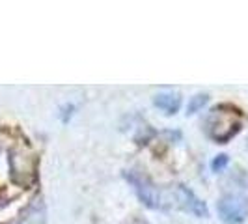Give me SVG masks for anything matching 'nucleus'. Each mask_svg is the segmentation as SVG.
Returning a JSON list of instances; mask_svg holds the SVG:
<instances>
[{
  "instance_id": "obj_1",
  "label": "nucleus",
  "mask_w": 248,
  "mask_h": 224,
  "mask_svg": "<svg viewBox=\"0 0 248 224\" xmlns=\"http://www.w3.org/2000/svg\"><path fill=\"white\" fill-rule=\"evenodd\" d=\"M243 127V112L233 105H217L205 118V135L217 144H228Z\"/></svg>"
},
{
  "instance_id": "obj_2",
  "label": "nucleus",
  "mask_w": 248,
  "mask_h": 224,
  "mask_svg": "<svg viewBox=\"0 0 248 224\" xmlns=\"http://www.w3.org/2000/svg\"><path fill=\"white\" fill-rule=\"evenodd\" d=\"M124 177L127 179V183L133 187L135 194L138 196V200L149 208V209H166V204L162 200L159 189L155 187V183L149 179L146 174L138 172V170H125Z\"/></svg>"
},
{
  "instance_id": "obj_3",
  "label": "nucleus",
  "mask_w": 248,
  "mask_h": 224,
  "mask_svg": "<svg viewBox=\"0 0 248 224\" xmlns=\"http://www.w3.org/2000/svg\"><path fill=\"white\" fill-rule=\"evenodd\" d=\"M217 213L224 224H243L248 217V198L239 192H228L217 202Z\"/></svg>"
},
{
  "instance_id": "obj_4",
  "label": "nucleus",
  "mask_w": 248,
  "mask_h": 224,
  "mask_svg": "<svg viewBox=\"0 0 248 224\" xmlns=\"http://www.w3.org/2000/svg\"><path fill=\"white\" fill-rule=\"evenodd\" d=\"M175 196H177V202L181 206V209L198 219H207L209 217V209L205 206L203 200H200L192 189H188L186 185H177L175 187Z\"/></svg>"
},
{
  "instance_id": "obj_5",
  "label": "nucleus",
  "mask_w": 248,
  "mask_h": 224,
  "mask_svg": "<svg viewBox=\"0 0 248 224\" xmlns=\"http://www.w3.org/2000/svg\"><path fill=\"white\" fill-rule=\"evenodd\" d=\"M155 107L157 109H161L164 114H168V116H172L175 112L179 111V107H181V96L177 94V92H162V94H157L155 96Z\"/></svg>"
},
{
  "instance_id": "obj_6",
  "label": "nucleus",
  "mask_w": 248,
  "mask_h": 224,
  "mask_svg": "<svg viewBox=\"0 0 248 224\" xmlns=\"http://www.w3.org/2000/svg\"><path fill=\"white\" fill-rule=\"evenodd\" d=\"M207 101H209L207 94H196L194 97H190L188 105H186V114H196V112H200Z\"/></svg>"
},
{
  "instance_id": "obj_7",
  "label": "nucleus",
  "mask_w": 248,
  "mask_h": 224,
  "mask_svg": "<svg viewBox=\"0 0 248 224\" xmlns=\"http://www.w3.org/2000/svg\"><path fill=\"white\" fill-rule=\"evenodd\" d=\"M228 164H230V157L226 153H220V155H217L211 161V170L218 174V172H224L228 168Z\"/></svg>"
}]
</instances>
